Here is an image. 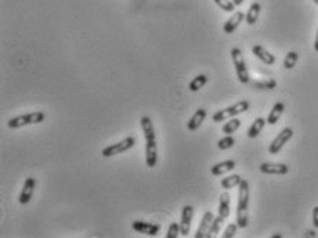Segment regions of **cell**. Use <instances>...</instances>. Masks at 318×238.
<instances>
[{
  "mask_svg": "<svg viewBox=\"0 0 318 238\" xmlns=\"http://www.w3.org/2000/svg\"><path fill=\"white\" fill-rule=\"evenodd\" d=\"M141 127L145 136V161L149 168H154L157 164V139L152 119L149 116H143L141 119Z\"/></svg>",
  "mask_w": 318,
  "mask_h": 238,
  "instance_id": "1",
  "label": "cell"
},
{
  "mask_svg": "<svg viewBox=\"0 0 318 238\" xmlns=\"http://www.w3.org/2000/svg\"><path fill=\"white\" fill-rule=\"evenodd\" d=\"M248 207H250V183L243 179L239 185V203H237V225L240 229L248 226Z\"/></svg>",
  "mask_w": 318,
  "mask_h": 238,
  "instance_id": "2",
  "label": "cell"
},
{
  "mask_svg": "<svg viewBox=\"0 0 318 238\" xmlns=\"http://www.w3.org/2000/svg\"><path fill=\"white\" fill-rule=\"evenodd\" d=\"M250 109V102L248 101H239L237 103H234L232 106H229L226 109L218 110L214 116H212V121L214 123H222L227 119H233L239 114L244 113Z\"/></svg>",
  "mask_w": 318,
  "mask_h": 238,
  "instance_id": "3",
  "label": "cell"
},
{
  "mask_svg": "<svg viewBox=\"0 0 318 238\" xmlns=\"http://www.w3.org/2000/svg\"><path fill=\"white\" fill-rule=\"evenodd\" d=\"M44 113L43 112H33V113L28 114H21V116H17V117H12V119L8 120V128L11 130H17V128H21V127H25V125L30 124H39L44 120Z\"/></svg>",
  "mask_w": 318,
  "mask_h": 238,
  "instance_id": "4",
  "label": "cell"
},
{
  "mask_svg": "<svg viewBox=\"0 0 318 238\" xmlns=\"http://www.w3.org/2000/svg\"><path fill=\"white\" fill-rule=\"evenodd\" d=\"M230 54H232V59H233L236 73H237L240 83H243V84L250 83V73H248L247 63H245L244 57H243V51L240 50L239 47H234V48H232Z\"/></svg>",
  "mask_w": 318,
  "mask_h": 238,
  "instance_id": "5",
  "label": "cell"
},
{
  "mask_svg": "<svg viewBox=\"0 0 318 238\" xmlns=\"http://www.w3.org/2000/svg\"><path fill=\"white\" fill-rule=\"evenodd\" d=\"M135 146V139L132 138V136H127L125 139L123 141L117 142V143H114V145H110L108 148H105L102 150V156L103 157H113V156H117V154H121L127 152V150H130Z\"/></svg>",
  "mask_w": 318,
  "mask_h": 238,
  "instance_id": "6",
  "label": "cell"
},
{
  "mask_svg": "<svg viewBox=\"0 0 318 238\" xmlns=\"http://www.w3.org/2000/svg\"><path fill=\"white\" fill-rule=\"evenodd\" d=\"M292 136H294V130L290 128V127L284 128V130L280 132L279 135L276 136V139L270 143V146H269V153L270 154L280 153V150L284 148L285 143L292 139Z\"/></svg>",
  "mask_w": 318,
  "mask_h": 238,
  "instance_id": "7",
  "label": "cell"
},
{
  "mask_svg": "<svg viewBox=\"0 0 318 238\" xmlns=\"http://www.w3.org/2000/svg\"><path fill=\"white\" fill-rule=\"evenodd\" d=\"M132 229L135 230L136 233H141V234H145V236H157L159 232L161 230V226L160 225H156V223H148V222L143 221H135L132 222Z\"/></svg>",
  "mask_w": 318,
  "mask_h": 238,
  "instance_id": "8",
  "label": "cell"
},
{
  "mask_svg": "<svg viewBox=\"0 0 318 238\" xmlns=\"http://www.w3.org/2000/svg\"><path fill=\"white\" fill-rule=\"evenodd\" d=\"M259 171L266 175H287L290 172V167L280 163H263L259 167Z\"/></svg>",
  "mask_w": 318,
  "mask_h": 238,
  "instance_id": "9",
  "label": "cell"
},
{
  "mask_svg": "<svg viewBox=\"0 0 318 238\" xmlns=\"http://www.w3.org/2000/svg\"><path fill=\"white\" fill-rule=\"evenodd\" d=\"M194 210L190 205H185L182 208L181 212V234L188 237L190 233V225H192V219H193Z\"/></svg>",
  "mask_w": 318,
  "mask_h": 238,
  "instance_id": "10",
  "label": "cell"
},
{
  "mask_svg": "<svg viewBox=\"0 0 318 238\" xmlns=\"http://www.w3.org/2000/svg\"><path fill=\"white\" fill-rule=\"evenodd\" d=\"M34 187H36V179L34 178H26V181L23 182L21 194H19V204H29V201H30L32 196H33Z\"/></svg>",
  "mask_w": 318,
  "mask_h": 238,
  "instance_id": "11",
  "label": "cell"
},
{
  "mask_svg": "<svg viewBox=\"0 0 318 238\" xmlns=\"http://www.w3.org/2000/svg\"><path fill=\"white\" fill-rule=\"evenodd\" d=\"M245 18V14L243 11H236L232 15V17L227 19L225 25H223V30H225V33L226 34H232L236 30V29L239 28V25L243 22V19Z\"/></svg>",
  "mask_w": 318,
  "mask_h": 238,
  "instance_id": "12",
  "label": "cell"
},
{
  "mask_svg": "<svg viewBox=\"0 0 318 238\" xmlns=\"http://www.w3.org/2000/svg\"><path fill=\"white\" fill-rule=\"evenodd\" d=\"M214 214L211 211H207L204 214V216L201 218V222H200V226L197 229V232L194 234V238H205L207 233H208V229H210L211 223L214 221Z\"/></svg>",
  "mask_w": 318,
  "mask_h": 238,
  "instance_id": "13",
  "label": "cell"
},
{
  "mask_svg": "<svg viewBox=\"0 0 318 238\" xmlns=\"http://www.w3.org/2000/svg\"><path fill=\"white\" fill-rule=\"evenodd\" d=\"M252 52H254L255 57H258V59H261L262 62L266 63V65H273V63L276 62V57L273 55L272 52L267 51L265 47H262V45H254L252 47Z\"/></svg>",
  "mask_w": 318,
  "mask_h": 238,
  "instance_id": "14",
  "label": "cell"
},
{
  "mask_svg": "<svg viewBox=\"0 0 318 238\" xmlns=\"http://www.w3.org/2000/svg\"><path fill=\"white\" fill-rule=\"evenodd\" d=\"M205 119H207V110H205V109H197V110L194 112L193 116H192V119L188 121V130H199L200 125L204 123Z\"/></svg>",
  "mask_w": 318,
  "mask_h": 238,
  "instance_id": "15",
  "label": "cell"
},
{
  "mask_svg": "<svg viewBox=\"0 0 318 238\" xmlns=\"http://www.w3.org/2000/svg\"><path fill=\"white\" fill-rule=\"evenodd\" d=\"M236 168V161L234 160H226V161H222V163H218L212 168H211V174L215 176L225 175L227 172L233 171Z\"/></svg>",
  "mask_w": 318,
  "mask_h": 238,
  "instance_id": "16",
  "label": "cell"
},
{
  "mask_svg": "<svg viewBox=\"0 0 318 238\" xmlns=\"http://www.w3.org/2000/svg\"><path fill=\"white\" fill-rule=\"evenodd\" d=\"M219 215L225 219L230 215V194L229 192H223L219 197Z\"/></svg>",
  "mask_w": 318,
  "mask_h": 238,
  "instance_id": "17",
  "label": "cell"
},
{
  "mask_svg": "<svg viewBox=\"0 0 318 238\" xmlns=\"http://www.w3.org/2000/svg\"><path fill=\"white\" fill-rule=\"evenodd\" d=\"M284 110H285V105L283 102H277L274 106H273L272 109V112L269 113V116H267V124H270V125H274L277 121L280 120V117H281V114L284 113Z\"/></svg>",
  "mask_w": 318,
  "mask_h": 238,
  "instance_id": "18",
  "label": "cell"
},
{
  "mask_svg": "<svg viewBox=\"0 0 318 238\" xmlns=\"http://www.w3.org/2000/svg\"><path fill=\"white\" fill-rule=\"evenodd\" d=\"M266 120L265 119H262V117H259V119H256L254 123H252V125L250 127V130H248V132H247V135H248V138H251V139H254V138H256V136L259 135L261 134L262 131H263V128H265V125H266Z\"/></svg>",
  "mask_w": 318,
  "mask_h": 238,
  "instance_id": "19",
  "label": "cell"
},
{
  "mask_svg": "<svg viewBox=\"0 0 318 238\" xmlns=\"http://www.w3.org/2000/svg\"><path fill=\"white\" fill-rule=\"evenodd\" d=\"M261 4H259L258 1L251 4V7L248 8V12H247V15H245V19H247V23H248V25H254V23L258 21L259 14H261Z\"/></svg>",
  "mask_w": 318,
  "mask_h": 238,
  "instance_id": "20",
  "label": "cell"
},
{
  "mask_svg": "<svg viewBox=\"0 0 318 238\" xmlns=\"http://www.w3.org/2000/svg\"><path fill=\"white\" fill-rule=\"evenodd\" d=\"M223 222H225V218H222L221 215L214 218V221H212V223H211V226L210 229H208V233H207L205 238L216 237V236H218V233L221 232L222 226H223Z\"/></svg>",
  "mask_w": 318,
  "mask_h": 238,
  "instance_id": "21",
  "label": "cell"
},
{
  "mask_svg": "<svg viewBox=\"0 0 318 238\" xmlns=\"http://www.w3.org/2000/svg\"><path fill=\"white\" fill-rule=\"evenodd\" d=\"M207 81H208V77H207L205 74H199L197 77H194V79L190 81L189 90L192 91V92H197V91L201 90V88L207 84Z\"/></svg>",
  "mask_w": 318,
  "mask_h": 238,
  "instance_id": "22",
  "label": "cell"
},
{
  "mask_svg": "<svg viewBox=\"0 0 318 238\" xmlns=\"http://www.w3.org/2000/svg\"><path fill=\"white\" fill-rule=\"evenodd\" d=\"M241 176L240 175H230V176H227V178H223L221 181V186L223 187V189H226V190H229V189H233V187L236 186H239L240 183H241Z\"/></svg>",
  "mask_w": 318,
  "mask_h": 238,
  "instance_id": "23",
  "label": "cell"
},
{
  "mask_svg": "<svg viewBox=\"0 0 318 238\" xmlns=\"http://www.w3.org/2000/svg\"><path fill=\"white\" fill-rule=\"evenodd\" d=\"M240 127H241V121L239 119H232L227 121L226 124L222 127V131H223V134H227V135H230V134H234L236 131L239 130Z\"/></svg>",
  "mask_w": 318,
  "mask_h": 238,
  "instance_id": "24",
  "label": "cell"
},
{
  "mask_svg": "<svg viewBox=\"0 0 318 238\" xmlns=\"http://www.w3.org/2000/svg\"><path fill=\"white\" fill-rule=\"evenodd\" d=\"M298 59H299V55L298 52L295 51H290L287 54V57L284 59V68L285 69H294L295 65L298 63Z\"/></svg>",
  "mask_w": 318,
  "mask_h": 238,
  "instance_id": "25",
  "label": "cell"
},
{
  "mask_svg": "<svg viewBox=\"0 0 318 238\" xmlns=\"http://www.w3.org/2000/svg\"><path fill=\"white\" fill-rule=\"evenodd\" d=\"M215 1V4L221 10L226 12H233L234 8H236V4H234L233 0H214Z\"/></svg>",
  "mask_w": 318,
  "mask_h": 238,
  "instance_id": "26",
  "label": "cell"
},
{
  "mask_svg": "<svg viewBox=\"0 0 318 238\" xmlns=\"http://www.w3.org/2000/svg\"><path fill=\"white\" fill-rule=\"evenodd\" d=\"M236 145V139H234L232 135H226L225 138H222L221 141L218 142V148L221 150H227V149H232Z\"/></svg>",
  "mask_w": 318,
  "mask_h": 238,
  "instance_id": "27",
  "label": "cell"
},
{
  "mask_svg": "<svg viewBox=\"0 0 318 238\" xmlns=\"http://www.w3.org/2000/svg\"><path fill=\"white\" fill-rule=\"evenodd\" d=\"M255 87L261 88V90H274L277 87V81L274 79L265 80V81H261V83H255Z\"/></svg>",
  "mask_w": 318,
  "mask_h": 238,
  "instance_id": "28",
  "label": "cell"
},
{
  "mask_svg": "<svg viewBox=\"0 0 318 238\" xmlns=\"http://www.w3.org/2000/svg\"><path fill=\"white\" fill-rule=\"evenodd\" d=\"M240 227L237 223H230L229 226L225 229V233L222 234V237L223 238H233L234 236H236V233H237V230H239Z\"/></svg>",
  "mask_w": 318,
  "mask_h": 238,
  "instance_id": "29",
  "label": "cell"
},
{
  "mask_svg": "<svg viewBox=\"0 0 318 238\" xmlns=\"http://www.w3.org/2000/svg\"><path fill=\"white\" fill-rule=\"evenodd\" d=\"M179 233H181V225L178 223H172L170 227H168V232H167V238H178L179 237Z\"/></svg>",
  "mask_w": 318,
  "mask_h": 238,
  "instance_id": "30",
  "label": "cell"
},
{
  "mask_svg": "<svg viewBox=\"0 0 318 238\" xmlns=\"http://www.w3.org/2000/svg\"><path fill=\"white\" fill-rule=\"evenodd\" d=\"M313 225L316 229H318V205L313 208Z\"/></svg>",
  "mask_w": 318,
  "mask_h": 238,
  "instance_id": "31",
  "label": "cell"
},
{
  "mask_svg": "<svg viewBox=\"0 0 318 238\" xmlns=\"http://www.w3.org/2000/svg\"><path fill=\"white\" fill-rule=\"evenodd\" d=\"M314 50L318 52V30H317V36H316V41H314Z\"/></svg>",
  "mask_w": 318,
  "mask_h": 238,
  "instance_id": "32",
  "label": "cell"
},
{
  "mask_svg": "<svg viewBox=\"0 0 318 238\" xmlns=\"http://www.w3.org/2000/svg\"><path fill=\"white\" fill-rule=\"evenodd\" d=\"M233 1H234V4H236V6H241V4L244 3V0H233Z\"/></svg>",
  "mask_w": 318,
  "mask_h": 238,
  "instance_id": "33",
  "label": "cell"
},
{
  "mask_svg": "<svg viewBox=\"0 0 318 238\" xmlns=\"http://www.w3.org/2000/svg\"><path fill=\"white\" fill-rule=\"evenodd\" d=\"M281 237H283L281 234H274V236H273L272 238H281Z\"/></svg>",
  "mask_w": 318,
  "mask_h": 238,
  "instance_id": "34",
  "label": "cell"
},
{
  "mask_svg": "<svg viewBox=\"0 0 318 238\" xmlns=\"http://www.w3.org/2000/svg\"><path fill=\"white\" fill-rule=\"evenodd\" d=\"M307 233H309V236H313V237L316 236V234H314V232H307Z\"/></svg>",
  "mask_w": 318,
  "mask_h": 238,
  "instance_id": "35",
  "label": "cell"
},
{
  "mask_svg": "<svg viewBox=\"0 0 318 238\" xmlns=\"http://www.w3.org/2000/svg\"><path fill=\"white\" fill-rule=\"evenodd\" d=\"M313 1H314V3H316V4L318 6V0H313Z\"/></svg>",
  "mask_w": 318,
  "mask_h": 238,
  "instance_id": "36",
  "label": "cell"
}]
</instances>
